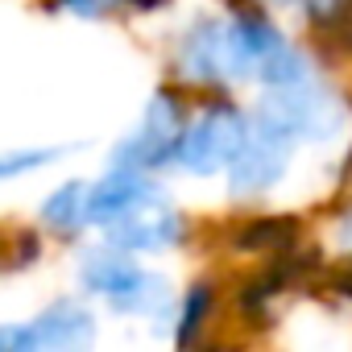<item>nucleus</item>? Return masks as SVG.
<instances>
[{
  "label": "nucleus",
  "instance_id": "nucleus-1",
  "mask_svg": "<svg viewBox=\"0 0 352 352\" xmlns=\"http://www.w3.org/2000/svg\"><path fill=\"white\" fill-rule=\"evenodd\" d=\"M245 141H249V129L236 112H212L195 129L179 133V149L174 153L195 174H216L220 166H232V157L241 153Z\"/></svg>",
  "mask_w": 352,
  "mask_h": 352
},
{
  "label": "nucleus",
  "instance_id": "nucleus-2",
  "mask_svg": "<svg viewBox=\"0 0 352 352\" xmlns=\"http://www.w3.org/2000/svg\"><path fill=\"white\" fill-rule=\"evenodd\" d=\"M91 340V315L75 302H54L25 327H9V348H79Z\"/></svg>",
  "mask_w": 352,
  "mask_h": 352
},
{
  "label": "nucleus",
  "instance_id": "nucleus-3",
  "mask_svg": "<svg viewBox=\"0 0 352 352\" xmlns=\"http://www.w3.org/2000/svg\"><path fill=\"white\" fill-rule=\"evenodd\" d=\"M149 195H153L149 183L141 179L137 170L124 166L120 174H112V179H104V183H96V187L87 191V224H112V220H120L124 212L141 208Z\"/></svg>",
  "mask_w": 352,
  "mask_h": 352
},
{
  "label": "nucleus",
  "instance_id": "nucleus-4",
  "mask_svg": "<svg viewBox=\"0 0 352 352\" xmlns=\"http://www.w3.org/2000/svg\"><path fill=\"white\" fill-rule=\"evenodd\" d=\"M286 170V153L278 137L261 133V141H245L241 153L232 157V183L236 191H265L278 183V174Z\"/></svg>",
  "mask_w": 352,
  "mask_h": 352
},
{
  "label": "nucleus",
  "instance_id": "nucleus-5",
  "mask_svg": "<svg viewBox=\"0 0 352 352\" xmlns=\"http://www.w3.org/2000/svg\"><path fill=\"white\" fill-rule=\"evenodd\" d=\"M294 220H278V216H265V220H249V224H241V232H236V249L241 253H286V249H294Z\"/></svg>",
  "mask_w": 352,
  "mask_h": 352
},
{
  "label": "nucleus",
  "instance_id": "nucleus-6",
  "mask_svg": "<svg viewBox=\"0 0 352 352\" xmlns=\"http://www.w3.org/2000/svg\"><path fill=\"white\" fill-rule=\"evenodd\" d=\"M42 220H46V228H54V232H71V228L87 224V191H83V183L58 187V191L46 199Z\"/></svg>",
  "mask_w": 352,
  "mask_h": 352
},
{
  "label": "nucleus",
  "instance_id": "nucleus-7",
  "mask_svg": "<svg viewBox=\"0 0 352 352\" xmlns=\"http://www.w3.org/2000/svg\"><path fill=\"white\" fill-rule=\"evenodd\" d=\"M212 311H216V294H212V286H195L191 294H187V302H183V319H179V340L183 344H191V340H199V327L212 319Z\"/></svg>",
  "mask_w": 352,
  "mask_h": 352
},
{
  "label": "nucleus",
  "instance_id": "nucleus-8",
  "mask_svg": "<svg viewBox=\"0 0 352 352\" xmlns=\"http://www.w3.org/2000/svg\"><path fill=\"white\" fill-rule=\"evenodd\" d=\"M54 157H63V149H13V153H0V183L34 174V170L50 166Z\"/></svg>",
  "mask_w": 352,
  "mask_h": 352
},
{
  "label": "nucleus",
  "instance_id": "nucleus-9",
  "mask_svg": "<svg viewBox=\"0 0 352 352\" xmlns=\"http://www.w3.org/2000/svg\"><path fill=\"white\" fill-rule=\"evenodd\" d=\"M0 348H9V327H0Z\"/></svg>",
  "mask_w": 352,
  "mask_h": 352
}]
</instances>
